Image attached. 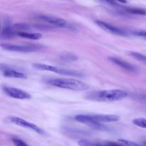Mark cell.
Segmentation results:
<instances>
[{
	"label": "cell",
	"instance_id": "obj_1",
	"mask_svg": "<svg viewBox=\"0 0 146 146\" xmlns=\"http://www.w3.org/2000/svg\"><path fill=\"white\" fill-rule=\"evenodd\" d=\"M75 120L81 123L86 124L96 129L104 128L101 123H112L118 121L120 116L114 114H88V115H77Z\"/></svg>",
	"mask_w": 146,
	"mask_h": 146
},
{
	"label": "cell",
	"instance_id": "obj_2",
	"mask_svg": "<svg viewBox=\"0 0 146 146\" xmlns=\"http://www.w3.org/2000/svg\"><path fill=\"white\" fill-rule=\"evenodd\" d=\"M47 83L53 86L76 91H86L89 88L87 84L73 78H54L48 80Z\"/></svg>",
	"mask_w": 146,
	"mask_h": 146
},
{
	"label": "cell",
	"instance_id": "obj_3",
	"mask_svg": "<svg viewBox=\"0 0 146 146\" xmlns=\"http://www.w3.org/2000/svg\"><path fill=\"white\" fill-rule=\"evenodd\" d=\"M98 101H103L106 102H114L121 101L128 96V93L121 89L104 90L91 94Z\"/></svg>",
	"mask_w": 146,
	"mask_h": 146
},
{
	"label": "cell",
	"instance_id": "obj_4",
	"mask_svg": "<svg viewBox=\"0 0 146 146\" xmlns=\"http://www.w3.org/2000/svg\"><path fill=\"white\" fill-rule=\"evenodd\" d=\"M33 67L35 69L40 70V71H51V72L56 73V74H60V75L68 76H74V77H82L83 74L78 72V71H72V70L66 69L64 68H60V67L55 66L48 65V64H33Z\"/></svg>",
	"mask_w": 146,
	"mask_h": 146
},
{
	"label": "cell",
	"instance_id": "obj_5",
	"mask_svg": "<svg viewBox=\"0 0 146 146\" xmlns=\"http://www.w3.org/2000/svg\"><path fill=\"white\" fill-rule=\"evenodd\" d=\"M1 48L4 50L14 52L21 53H31L34 51H37L43 48L41 46L36 45V44H29V45H16V44H1Z\"/></svg>",
	"mask_w": 146,
	"mask_h": 146
},
{
	"label": "cell",
	"instance_id": "obj_6",
	"mask_svg": "<svg viewBox=\"0 0 146 146\" xmlns=\"http://www.w3.org/2000/svg\"><path fill=\"white\" fill-rule=\"evenodd\" d=\"M8 120L11 123L15 124V125L23 127V128H27V129L31 130V131H34V132L40 134V135H44V134H45V132H44V130L41 129L38 125H35V124L32 123L28 122V121H25L23 118L16 116H10L8 118Z\"/></svg>",
	"mask_w": 146,
	"mask_h": 146
},
{
	"label": "cell",
	"instance_id": "obj_7",
	"mask_svg": "<svg viewBox=\"0 0 146 146\" xmlns=\"http://www.w3.org/2000/svg\"><path fill=\"white\" fill-rule=\"evenodd\" d=\"M3 91L8 96L16 99H29L31 98V95L27 91L20 88L11 86H3Z\"/></svg>",
	"mask_w": 146,
	"mask_h": 146
},
{
	"label": "cell",
	"instance_id": "obj_8",
	"mask_svg": "<svg viewBox=\"0 0 146 146\" xmlns=\"http://www.w3.org/2000/svg\"><path fill=\"white\" fill-rule=\"evenodd\" d=\"M97 24L101 27L103 29L106 30V31L110 33H112L113 34H116V35L119 36H125L126 35V32L123 31L122 29L118 28V27H115V26L112 25L111 24L105 22L103 21H96Z\"/></svg>",
	"mask_w": 146,
	"mask_h": 146
},
{
	"label": "cell",
	"instance_id": "obj_9",
	"mask_svg": "<svg viewBox=\"0 0 146 146\" xmlns=\"http://www.w3.org/2000/svg\"><path fill=\"white\" fill-rule=\"evenodd\" d=\"M108 59L113 62V64H116L117 66H120L121 68H123V69L127 70L128 71H131V72H136L138 71V68L136 66H135L133 64H130V63L127 62V61H124V60L121 59V58H118V57L115 56H110L108 57Z\"/></svg>",
	"mask_w": 146,
	"mask_h": 146
},
{
	"label": "cell",
	"instance_id": "obj_10",
	"mask_svg": "<svg viewBox=\"0 0 146 146\" xmlns=\"http://www.w3.org/2000/svg\"><path fill=\"white\" fill-rule=\"evenodd\" d=\"M79 146H122L119 143L113 141H88V140H81L78 143Z\"/></svg>",
	"mask_w": 146,
	"mask_h": 146
},
{
	"label": "cell",
	"instance_id": "obj_11",
	"mask_svg": "<svg viewBox=\"0 0 146 146\" xmlns=\"http://www.w3.org/2000/svg\"><path fill=\"white\" fill-rule=\"evenodd\" d=\"M38 19L42 20V21L48 23V24H52V25L58 27H64L67 24V21L65 19L58 18V17H53V16L41 15L38 17Z\"/></svg>",
	"mask_w": 146,
	"mask_h": 146
},
{
	"label": "cell",
	"instance_id": "obj_12",
	"mask_svg": "<svg viewBox=\"0 0 146 146\" xmlns=\"http://www.w3.org/2000/svg\"><path fill=\"white\" fill-rule=\"evenodd\" d=\"M3 76L7 78H22L25 79L27 78V75L21 71H17L15 69H11V68H5L2 71Z\"/></svg>",
	"mask_w": 146,
	"mask_h": 146
},
{
	"label": "cell",
	"instance_id": "obj_13",
	"mask_svg": "<svg viewBox=\"0 0 146 146\" xmlns=\"http://www.w3.org/2000/svg\"><path fill=\"white\" fill-rule=\"evenodd\" d=\"M17 35L21 38H29L31 40H38L42 38V34L40 33H33V32H27V31H19L17 33Z\"/></svg>",
	"mask_w": 146,
	"mask_h": 146
},
{
	"label": "cell",
	"instance_id": "obj_14",
	"mask_svg": "<svg viewBox=\"0 0 146 146\" xmlns=\"http://www.w3.org/2000/svg\"><path fill=\"white\" fill-rule=\"evenodd\" d=\"M15 35L14 29L10 27H6L1 31V37L5 38H12Z\"/></svg>",
	"mask_w": 146,
	"mask_h": 146
},
{
	"label": "cell",
	"instance_id": "obj_15",
	"mask_svg": "<svg viewBox=\"0 0 146 146\" xmlns=\"http://www.w3.org/2000/svg\"><path fill=\"white\" fill-rule=\"evenodd\" d=\"M131 56H132L133 58H135V59L138 60V61H141L142 62L146 64V56L143 55L142 54H140V53L135 52V51H129L128 53Z\"/></svg>",
	"mask_w": 146,
	"mask_h": 146
},
{
	"label": "cell",
	"instance_id": "obj_16",
	"mask_svg": "<svg viewBox=\"0 0 146 146\" xmlns=\"http://www.w3.org/2000/svg\"><path fill=\"white\" fill-rule=\"evenodd\" d=\"M126 11L133 14H138V15H146V10L142 9L139 8H128Z\"/></svg>",
	"mask_w": 146,
	"mask_h": 146
},
{
	"label": "cell",
	"instance_id": "obj_17",
	"mask_svg": "<svg viewBox=\"0 0 146 146\" xmlns=\"http://www.w3.org/2000/svg\"><path fill=\"white\" fill-rule=\"evenodd\" d=\"M133 123L135 125L140 127V128H146V118H135V119L133 121Z\"/></svg>",
	"mask_w": 146,
	"mask_h": 146
},
{
	"label": "cell",
	"instance_id": "obj_18",
	"mask_svg": "<svg viewBox=\"0 0 146 146\" xmlns=\"http://www.w3.org/2000/svg\"><path fill=\"white\" fill-rule=\"evenodd\" d=\"M61 58H64V59L66 60V61H75L76 60L77 56L74 54H70V53H66V54H64L61 56Z\"/></svg>",
	"mask_w": 146,
	"mask_h": 146
},
{
	"label": "cell",
	"instance_id": "obj_19",
	"mask_svg": "<svg viewBox=\"0 0 146 146\" xmlns=\"http://www.w3.org/2000/svg\"><path fill=\"white\" fill-rule=\"evenodd\" d=\"M118 141H119L120 143H121L125 145L126 146H145V145H140V144L136 143L133 142V141H128V140L120 139Z\"/></svg>",
	"mask_w": 146,
	"mask_h": 146
},
{
	"label": "cell",
	"instance_id": "obj_20",
	"mask_svg": "<svg viewBox=\"0 0 146 146\" xmlns=\"http://www.w3.org/2000/svg\"><path fill=\"white\" fill-rule=\"evenodd\" d=\"M12 142L15 146H29L24 141L19 138H12Z\"/></svg>",
	"mask_w": 146,
	"mask_h": 146
},
{
	"label": "cell",
	"instance_id": "obj_21",
	"mask_svg": "<svg viewBox=\"0 0 146 146\" xmlns=\"http://www.w3.org/2000/svg\"><path fill=\"white\" fill-rule=\"evenodd\" d=\"M133 34L135 35L139 36L146 37V30H141V31H134Z\"/></svg>",
	"mask_w": 146,
	"mask_h": 146
},
{
	"label": "cell",
	"instance_id": "obj_22",
	"mask_svg": "<svg viewBox=\"0 0 146 146\" xmlns=\"http://www.w3.org/2000/svg\"><path fill=\"white\" fill-rule=\"evenodd\" d=\"M104 1H107V2L110 3V4H115V1H114V0H104Z\"/></svg>",
	"mask_w": 146,
	"mask_h": 146
},
{
	"label": "cell",
	"instance_id": "obj_23",
	"mask_svg": "<svg viewBox=\"0 0 146 146\" xmlns=\"http://www.w3.org/2000/svg\"><path fill=\"white\" fill-rule=\"evenodd\" d=\"M118 1H120V2L121 3H126L127 1L126 0H117Z\"/></svg>",
	"mask_w": 146,
	"mask_h": 146
}]
</instances>
